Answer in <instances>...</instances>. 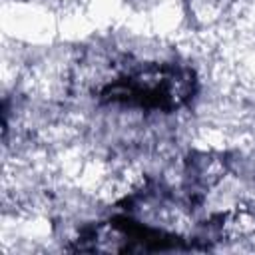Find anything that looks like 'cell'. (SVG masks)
I'll return each instance as SVG.
<instances>
[{
  "instance_id": "cell-1",
  "label": "cell",
  "mask_w": 255,
  "mask_h": 255,
  "mask_svg": "<svg viewBox=\"0 0 255 255\" xmlns=\"http://www.w3.org/2000/svg\"><path fill=\"white\" fill-rule=\"evenodd\" d=\"M189 88V76L165 68V66H153L145 70H137L116 84H112L106 94L114 100H126L137 106H151V108H171L181 104L187 96Z\"/></svg>"
}]
</instances>
